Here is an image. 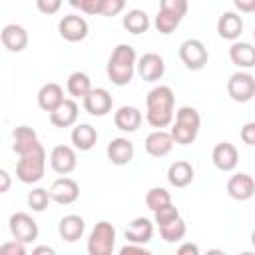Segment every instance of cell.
Returning <instances> with one entry per match:
<instances>
[{
    "mask_svg": "<svg viewBox=\"0 0 255 255\" xmlns=\"http://www.w3.org/2000/svg\"><path fill=\"white\" fill-rule=\"evenodd\" d=\"M78 102L74 98H64V102L50 112V124L56 128H72L78 122Z\"/></svg>",
    "mask_w": 255,
    "mask_h": 255,
    "instance_id": "cell-16",
    "label": "cell"
},
{
    "mask_svg": "<svg viewBox=\"0 0 255 255\" xmlns=\"http://www.w3.org/2000/svg\"><path fill=\"white\" fill-rule=\"evenodd\" d=\"M173 137L169 131L165 129H153L151 133H147L143 147L151 157H165L171 149H173Z\"/></svg>",
    "mask_w": 255,
    "mask_h": 255,
    "instance_id": "cell-17",
    "label": "cell"
},
{
    "mask_svg": "<svg viewBox=\"0 0 255 255\" xmlns=\"http://www.w3.org/2000/svg\"><path fill=\"white\" fill-rule=\"evenodd\" d=\"M195 177V169L189 161L185 159H177L169 165L167 169V181L173 185V187H187Z\"/></svg>",
    "mask_w": 255,
    "mask_h": 255,
    "instance_id": "cell-27",
    "label": "cell"
},
{
    "mask_svg": "<svg viewBox=\"0 0 255 255\" xmlns=\"http://www.w3.org/2000/svg\"><path fill=\"white\" fill-rule=\"evenodd\" d=\"M135 72L143 82H157L165 74V62L159 54L155 52H145L143 56L137 58L135 62Z\"/></svg>",
    "mask_w": 255,
    "mask_h": 255,
    "instance_id": "cell-10",
    "label": "cell"
},
{
    "mask_svg": "<svg viewBox=\"0 0 255 255\" xmlns=\"http://www.w3.org/2000/svg\"><path fill=\"white\" fill-rule=\"evenodd\" d=\"M177 255H199V247L195 243H181L177 247Z\"/></svg>",
    "mask_w": 255,
    "mask_h": 255,
    "instance_id": "cell-45",
    "label": "cell"
},
{
    "mask_svg": "<svg viewBox=\"0 0 255 255\" xmlns=\"http://www.w3.org/2000/svg\"><path fill=\"white\" fill-rule=\"evenodd\" d=\"M141 122H143V116L135 106H122L114 114V124H116V128L120 131L133 133V131L139 129Z\"/></svg>",
    "mask_w": 255,
    "mask_h": 255,
    "instance_id": "cell-19",
    "label": "cell"
},
{
    "mask_svg": "<svg viewBox=\"0 0 255 255\" xmlns=\"http://www.w3.org/2000/svg\"><path fill=\"white\" fill-rule=\"evenodd\" d=\"M179 24H181V18H177V16H173V14H169V12H163V10H157L155 20H153L155 30H157L159 34H163V36L175 32Z\"/></svg>",
    "mask_w": 255,
    "mask_h": 255,
    "instance_id": "cell-32",
    "label": "cell"
},
{
    "mask_svg": "<svg viewBox=\"0 0 255 255\" xmlns=\"http://www.w3.org/2000/svg\"><path fill=\"white\" fill-rule=\"evenodd\" d=\"M108 159L114 163V165H128L131 159H133V143L128 139V137H114L110 143H108Z\"/></svg>",
    "mask_w": 255,
    "mask_h": 255,
    "instance_id": "cell-21",
    "label": "cell"
},
{
    "mask_svg": "<svg viewBox=\"0 0 255 255\" xmlns=\"http://www.w3.org/2000/svg\"><path fill=\"white\" fill-rule=\"evenodd\" d=\"M211 159L219 171H233L239 163V151L231 141H219L211 151Z\"/></svg>",
    "mask_w": 255,
    "mask_h": 255,
    "instance_id": "cell-14",
    "label": "cell"
},
{
    "mask_svg": "<svg viewBox=\"0 0 255 255\" xmlns=\"http://www.w3.org/2000/svg\"><path fill=\"white\" fill-rule=\"evenodd\" d=\"M255 193V181L249 173L239 171L227 179V195L235 201H247Z\"/></svg>",
    "mask_w": 255,
    "mask_h": 255,
    "instance_id": "cell-15",
    "label": "cell"
},
{
    "mask_svg": "<svg viewBox=\"0 0 255 255\" xmlns=\"http://www.w3.org/2000/svg\"><path fill=\"white\" fill-rule=\"evenodd\" d=\"M18 155H20V159L16 163V177L22 183H38L46 173V149H44V145L38 141Z\"/></svg>",
    "mask_w": 255,
    "mask_h": 255,
    "instance_id": "cell-3",
    "label": "cell"
},
{
    "mask_svg": "<svg viewBox=\"0 0 255 255\" xmlns=\"http://www.w3.org/2000/svg\"><path fill=\"white\" fill-rule=\"evenodd\" d=\"M124 235H126V239L129 243L145 245L153 237V221L147 219V217H135V219L129 221V225L124 231Z\"/></svg>",
    "mask_w": 255,
    "mask_h": 255,
    "instance_id": "cell-20",
    "label": "cell"
},
{
    "mask_svg": "<svg viewBox=\"0 0 255 255\" xmlns=\"http://www.w3.org/2000/svg\"><path fill=\"white\" fill-rule=\"evenodd\" d=\"M243 32V18L237 12H223L217 20V34L223 40H239Z\"/></svg>",
    "mask_w": 255,
    "mask_h": 255,
    "instance_id": "cell-23",
    "label": "cell"
},
{
    "mask_svg": "<svg viewBox=\"0 0 255 255\" xmlns=\"http://www.w3.org/2000/svg\"><path fill=\"white\" fill-rule=\"evenodd\" d=\"M185 233H187V225H185V221L181 219V215L175 217V219L169 221V223L159 225V235H161V239H163L165 243H177V241H181V239L185 237Z\"/></svg>",
    "mask_w": 255,
    "mask_h": 255,
    "instance_id": "cell-31",
    "label": "cell"
},
{
    "mask_svg": "<svg viewBox=\"0 0 255 255\" xmlns=\"http://www.w3.org/2000/svg\"><path fill=\"white\" fill-rule=\"evenodd\" d=\"M26 253V243L18 239H10L0 245V255H24Z\"/></svg>",
    "mask_w": 255,
    "mask_h": 255,
    "instance_id": "cell-39",
    "label": "cell"
},
{
    "mask_svg": "<svg viewBox=\"0 0 255 255\" xmlns=\"http://www.w3.org/2000/svg\"><path fill=\"white\" fill-rule=\"evenodd\" d=\"M88 22L78 14H66L58 22V32L66 42H82L88 36Z\"/></svg>",
    "mask_w": 255,
    "mask_h": 255,
    "instance_id": "cell-12",
    "label": "cell"
},
{
    "mask_svg": "<svg viewBox=\"0 0 255 255\" xmlns=\"http://www.w3.org/2000/svg\"><path fill=\"white\" fill-rule=\"evenodd\" d=\"M159 10L169 12V14L183 20L187 10H189V4H187V0H159Z\"/></svg>",
    "mask_w": 255,
    "mask_h": 255,
    "instance_id": "cell-35",
    "label": "cell"
},
{
    "mask_svg": "<svg viewBox=\"0 0 255 255\" xmlns=\"http://www.w3.org/2000/svg\"><path fill=\"white\" fill-rule=\"evenodd\" d=\"M34 255H40V253H48V255H56V249L54 247H48V245H40V247H34L32 249Z\"/></svg>",
    "mask_w": 255,
    "mask_h": 255,
    "instance_id": "cell-46",
    "label": "cell"
},
{
    "mask_svg": "<svg viewBox=\"0 0 255 255\" xmlns=\"http://www.w3.org/2000/svg\"><path fill=\"white\" fill-rule=\"evenodd\" d=\"M10 187H12V175H10L6 169L0 167V195L6 193Z\"/></svg>",
    "mask_w": 255,
    "mask_h": 255,
    "instance_id": "cell-44",
    "label": "cell"
},
{
    "mask_svg": "<svg viewBox=\"0 0 255 255\" xmlns=\"http://www.w3.org/2000/svg\"><path fill=\"white\" fill-rule=\"evenodd\" d=\"M173 128L169 129L171 137L179 145H189L197 139L199 128H201V116L191 106H181L175 112V122H171Z\"/></svg>",
    "mask_w": 255,
    "mask_h": 255,
    "instance_id": "cell-4",
    "label": "cell"
},
{
    "mask_svg": "<svg viewBox=\"0 0 255 255\" xmlns=\"http://www.w3.org/2000/svg\"><path fill=\"white\" fill-rule=\"evenodd\" d=\"M68 4L90 16H100L102 10V0H68Z\"/></svg>",
    "mask_w": 255,
    "mask_h": 255,
    "instance_id": "cell-37",
    "label": "cell"
},
{
    "mask_svg": "<svg viewBox=\"0 0 255 255\" xmlns=\"http://www.w3.org/2000/svg\"><path fill=\"white\" fill-rule=\"evenodd\" d=\"M175 94L169 86H155L147 92L145 98V120L151 128L163 129L173 122Z\"/></svg>",
    "mask_w": 255,
    "mask_h": 255,
    "instance_id": "cell-1",
    "label": "cell"
},
{
    "mask_svg": "<svg viewBox=\"0 0 255 255\" xmlns=\"http://www.w3.org/2000/svg\"><path fill=\"white\" fill-rule=\"evenodd\" d=\"M50 165L56 173L60 175H68L76 169L78 165V157H76V149L72 145H56L52 151H50Z\"/></svg>",
    "mask_w": 255,
    "mask_h": 255,
    "instance_id": "cell-13",
    "label": "cell"
},
{
    "mask_svg": "<svg viewBox=\"0 0 255 255\" xmlns=\"http://www.w3.org/2000/svg\"><path fill=\"white\" fill-rule=\"evenodd\" d=\"M135 62H137L135 48L129 44H118L112 50L108 58V66H106V74L110 82L120 88L128 86L135 74Z\"/></svg>",
    "mask_w": 255,
    "mask_h": 255,
    "instance_id": "cell-2",
    "label": "cell"
},
{
    "mask_svg": "<svg viewBox=\"0 0 255 255\" xmlns=\"http://www.w3.org/2000/svg\"><path fill=\"white\" fill-rule=\"evenodd\" d=\"M12 139H14L12 149H14L16 153L26 151L28 147H32L34 143L40 141V139H38V133H36L30 126H18V128H14V131H12Z\"/></svg>",
    "mask_w": 255,
    "mask_h": 255,
    "instance_id": "cell-30",
    "label": "cell"
},
{
    "mask_svg": "<svg viewBox=\"0 0 255 255\" xmlns=\"http://www.w3.org/2000/svg\"><path fill=\"white\" fill-rule=\"evenodd\" d=\"M70 139L74 143V149L90 151L96 145V141H98V131L90 124H74L72 133H70Z\"/></svg>",
    "mask_w": 255,
    "mask_h": 255,
    "instance_id": "cell-24",
    "label": "cell"
},
{
    "mask_svg": "<svg viewBox=\"0 0 255 255\" xmlns=\"http://www.w3.org/2000/svg\"><path fill=\"white\" fill-rule=\"evenodd\" d=\"M48 193H50V199L52 201H56L60 205H70V203H74L80 197V185H78L76 179L62 175V177H58L50 185Z\"/></svg>",
    "mask_w": 255,
    "mask_h": 255,
    "instance_id": "cell-11",
    "label": "cell"
},
{
    "mask_svg": "<svg viewBox=\"0 0 255 255\" xmlns=\"http://www.w3.org/2000/svg\"><path fill=\"white\" fill-rule=\"evenodd\" d=\"M66 90H68V94H70L74 100H82V98L92 90L90 76H88L86 72H72V74L68 76Z\"/></svg>",
    "mask_w": 255,
    "mask_h": 255,
    "instance_id": "cell-29",
    "label": "cell"
},
{
    "mask_svg": "<svg viewBox=\"0 0 255 255\" xmlns=\"http://www.w3.org/2000/svg\"><path fill=\"white\" fill-rule=\"evenodd\" d=\"M36 8L46 14V16H52L56 12H60L62 8V0H36Z\"/></svg>",
    "mask_w": 255,
    "mask_h": 255,
    "instance_id": "cell-40",
    "label": "cell"
},
{
    "mask_svg": "<svg viewBox=\"0 0 255 255\" xmlns=\"http://www.w3.org/2000/svg\"><path fill=\"white\" fill-rule=\"evenodd\" d=\"M26 201H28V205L32 207V211H36V213H42V211L48 207V203H50L52 199H50V193H48V189H44V187H34L32 191H28V197H26Z\"/></svg>",
    "mask_w": 255,
    "mask_h": 255,
    "instance_id": "cell-34",
    "label": "cell"
},
{
    "mask_svg": "<svg viewBox=\"0 0 255 255\" xmlns=\"http://www.w3.org/2000/svg\"><path fill=\"white\" fill-rule=\"evenodd\" d=\"M2 46L10 52H24L28 46V32L20 24H6L0 32Z\"/></svg>",
    "mask_w": 255,
    "mask_h": 255,
    "instance_id": "cell-18",
    "label": "cell"
},
{
    "mask_svg": "<svg viewBox=\"0 0 255 255\" xmlns=\"http://www.w3.org/2000/svg\"><path fill=\"white\" fill-rule=\"evenodd\" d=\"M175 217H179V209L173 205V201L167 203V205H163V207H159L157 211H153V223H155L157 227L163 225V223L173 221Z\"/></svg>",
    "mask_w": 255,
    "mask_h": 255,
    "instance_id": "cell-36",
    "label": "cell"
},
{
    "mask_svg": "<svg viewBox=\"0 0 255 255\" xmlns=\"http://www.w3.org/2000/svg\"><path fill=\"white\" fill-rule=\"evenodd\" d=\"M239 135H241L243 143H247V145H255V122H247V124L241 128Z\"/></svg>",
    "mask_w": 255,
    "mask_h": 255,
    "instance_id": "cell-41",
    "label": "cell"
},
{
    "mask_svg": "<svg viewBox=\"0 0 255 255\" xmlns=\"http://www.w3.org/2000/svg\"><path fill=\"white\" fill-rule=\"evenodd\" d=\"M233 4L243 14H251L255 10V0H233Z\"/></svg>",
    "mask_w": 255,
    "mask_h": 255,
    "instance_id": "cell-43",
    "label": "cell"
},
{
    "mask_svg": "<svg viewBox=\"0 0 255 255\" xmlns=\"http://www.w3.org/2000/svg\"><path fill=\"white\" fill-rule=\"evenodd\" d=\"M229 60L243 70H249L255 66V48L249 42H239L233 40V44L229 46Z\"/></svg>",
    "mask_w": 255,
    "mask_h": 255,
    "instance_id": "cell-25",
    "label": "cell"
},
{
    "mask_svg": "<svg viewBox=\"0 0 255 255\" xmlns=\"http://www.w3.org/2000/svg\"><path fill=\"white\" fill-rule=\"evenodd\" d=\"M227 94L233 102H239V104H247L253 100L255 96V78L253 74L249 72H235L229 76L227 80Z\"/></svg>",
    "mask_w": 255,
    "mask_h": 255,
    "instance_id": "cell-7",
    "label": "cell"
},
{
    "mask_svg": "<svg viewBox=\"0 0 255 255\" xmlns=\"http://www.w3.org/2000/svg\"><path fill=\"white\" fill-rule=\"evenodd\" d=\"M84 110L94 116V118H104L112 112L114 106V98L106 88H92L84 98H82Z\"/></svg>",
    "mask_w": 255,
    "mask_h": 255,
    "instance_id": "cell-9",
    "label": "cell"
},
{
    "mask_svg": "<svg viewBox=\"0 0 255 255\" xmlns=\"http://www.w3.org/2000/svg\"><path fill=\"white\" fill-rule=\"evenodd\" d=\"M167 203H171V195H169V191L165 187H151L145 193V205L151 211H157L159 207H163Z\"/></svg>",
    "mask_w": 255,
    "mask_h": 255,
    "instance_id": "cell-33",
    "label": "cell"
},
{
    "mask_svg": "<svg viewBox=\"0 0 255 255\" xmlns=\"http://www.w3.org/2000/svg\"><path fill=\"white\" fill-rule=\"evenodd\" d=\"M8 229H10V235L12 239H18L22 243H32L38 239V223L34 221L32 215H28L26 211H16L10 215L8 219Z\"/></svg>",
    "mask_w": 255,
    "mask_h": 255,
    "instance_id": "cell-8",
    "label": "cell"
},
{
    "mask_svg": "<svg viewBox=\"0 0 255 255\" xmlns=\"http://www.w3.org/2000/svg\"><path fill=\"white\" fill-rule=\"evenodd\" d=\"M131 253H139V255H149V249L145 245H139V243H126L122 249H120V255H131Z\"/></svg>",
    "mask_w": 255,
    "mask_h": 255,
    "instance_id": "cell-42",
    "label": "cell"
},
{
    "mask_svg": "<svg viewBox=\"0 0 255 255\" xmlns=\"http://www.w3.org/2000/svg\"><path fill=\"white\" fill-rule=\"evenodd\" d=\"M126 8V0H102V10H100V16H118L122 14Z\"/></svg>",
    "mask_w": 255,
    "mask_h": 255,
    "instance_id": "cell-38",
    "label": "cell"
},
{
    "mask_svg": "<svg viewBox=\"0 0 255 255\" xmlns=\"http://www.w3.org/2000/svg\"><path fill=\"white\" fill-rule=\"evenodd\" d=\"M122 26L129 32V34H143V32H147L149 30V26H151V22H149V16H147V12L145 10H141V8H131V10H128L124 16H122Z\"/></svg>",
    "mask_w": 255,
    "mask_h": 255,
    "instance_id": "cell-28",
    "label": "cell"
},
{
    "mask_svg": "<svg viewBox=\"0 0 255 255\" xmlns=\"http://www.w3.org/2000/svg\"><path fill=\"white\" fill-rule=\"evenodd\" d=\"M179 60L183 62V66L191 72H199L205 68L207 60H209V52L205 48V44L197 38H189L185 42H181L179 46Z\"/></svg>",
    "mask_w": 255,
    "mask_h": 255,
    "instance_id": "cell-6",
    "label": "cell"
},
{
    "mask_svg": "<svg viewBox=\"0 0 255 255\" xmlns=\"http://www.w3.org/2000/svg\"><path fill=\"white\" fill-rule=\"evenodd\" d=\"M86 231V221L82 215H76V213H70V215H64L58 223V233L64 241L68 243H74L78 239H82Z\"/></svg>",
    "mask_w": 255,
    "mask_h": 255,
    "instance_id": "cell-22",
    "label": "cell"
},
{
    "mask_svg": "<svg viewBox=\"0 0 255 255\" xmlns=\"http://www.w3.org/2000/svg\"><path fill=\"white\" fill-rule=\"evenodd\" d=\"M116 227L114 223L102 219L94 225L88 237V253L90 255H112L116 247Z\"/></svg>",
    "mask_w": 255,
    "mask_h": 255,
    "instance_id": "cell-5",
    "label": "cell"
},
{
    "mask_svg": "<svg viewBox=\"0 0 255 255\" xmlns=\"http://www.w3.org/2000/svg\"><path fill=\"white\" fill-rule=\"evenodd\" d=\"M64 102V88L56 82H48L38 90V106L44 112H52L56 106Z\"/></svg>",
    "mask_w": 255,
    "mask_h": 255,
    "instance_id": "cell-26",
    "label": "cell"
}]
</instances>
